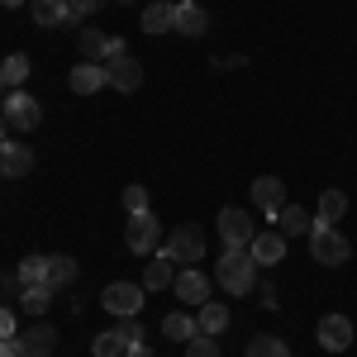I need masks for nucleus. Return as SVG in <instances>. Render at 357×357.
Segmentation results:
<instances>
[{
  "label": "nucleus",
  "instance_id": "bb28decb",
  "mask_svg": "<svg viewBox=\"0 0 357 357\" xmlns=\"http://www.w3.org/2000/svg\"><path fill=\"white\" fill-rule=\"evenodd\" d=\"M29 72H33L29 57L24 53H10L5 62H0V82H5V91H20V86L29 82Z\"/></svg>",
  "mask_w": 357,
  "mask_h": 357
},
{
  "label": "nucleus",
  "instance_id": "f3484780",
  "mask_svg": "<svg viewBox=\"0 0 357 357\" xmlns=\"http://www.w3.org/2000/svg\"><path fill=\"white\" fill-rule=\"evenodd\" d=\"M248 248H252L257 267H276V262L286 257V234H281V229H262V234H257Z\"/></svg>",
  "mask_w": 357,
  "mask_h": 357
},
{
  "label": "nucleus",
  "instance_id": "6ab92c4d",
  "mask_svg": "<svg viewBox=\"0 0 357 357\" xmlns=\"http://www.w3.org/2000/svg\"><path fill=\"white\" fill-rule=\"evenodd\" d=\"M176 281V267H172V257H167L162 248L148 257V267H143V291H167Z\"/></svg>",
  "mask_w": 357,
  "mask_h": 357
},
{
  "label": "nucleus",
  "instance_id": "6e6552de",
  "mask_svg": "<svg viewBox=\"0 0 357 357\" xmlns=\"http://www.w3.org/2000/svg\"><path fill=\"white\" fill-rule=\"evenodd\" d=\"M105 72H110V86H114V91H124V96L143 86V62H138L129 48H119V53L105 57Z\"/></svg>",
  "mask_w": 357,
  "mask_h": 357
},
{
  "label": "nucleus",
  "instance_id": "c9c22d12",
  "mask_svg": "<svg viewBox=\"0 0 357 357\" xmlns=\"http://www.w3.org/2000/svg\"><path fill=\"white\" fill-rule=\"evenodd\" d=\"M0 357H20V348H15V338H0Z\"/></svg>",
  "mask_w": 357,
  "mask_h": 357
},
{
  "label": "nucleus",
  "instance_id": "c756f323",
  "mask_svg": "<svg viewBox=\"0 0 357 357\" xmlns=\"http://www.w3.org/2000/svg\"><path fill=\"white\" fill-rule=\"evenodd\" d=\"M343 210H348V195H343V191H324V195H319V215H314V224L343 220Z\"/></svg>",
  "mask_w": 357,
  "mask_h": 357
},
{
  "label": "nucleus",
  "instance_id": "7ed1b4c3",
  "mask_svg": "<svg viewBox=\"0 0 357 357\" xmlns=\"http://www.w3.org/2000/svg\"><path fill=\"white\" fill-rule=\"evenodd\" d=\"M162 252L172 262H181V267H195V262L205 257V229H200V224H176V229L167 234Z\"/></svg>",
  "mask_w": 357,
  "mask_h": 357
},
{
  "label": "nucleus",
  "instance_id": "0eeeda50",
  "mask_svg": "<svg viewBox=\"0 0 357 357\" xmlns=\"http://www.w3.org/2000/svg\"><path fill=\"white\" fill-rule=\"evenodd\" d=\"M134 343H143V324H138V319H124V324H114V329L100 333L91 353H96V357H124Z\"/></svg>",
  "mask_w": 357,
  "mask_h": 357
},
{
  "label": "nucleus",
  "instance_id": "412c9836",
  "mask_svg": "<svg viewBox=\"0 0 357 357\" xmlns=\"http://www.w3.org/2000/svg\"><path fill=\"white\" fill-rule=\"evenodd\" d=\"M310 224H314V215L301 210V205H281V215H276V229L286 238H310Z\"/></svg>",
  "mask_w": 357,
  "mask_h": 357
},
{
  "label": "nucleus",
  "instance_id": "e433bc0d",
  "mask_svg": "<svg viewBox=\"0 0 357 357\" xmlns=\"http://www.w3.org/2000/svg\"><path fill=\"white\" fill-rule=\"evenodd\" d=\"M124 357H153V348H148V343H134V348H129Z\"/></svg>",
  "mask_w": 357,
  "mask_h": 357
},
{
  "label": "nucleus",
  "instance_id": "423d86ee",
  "mask_svg": "<svg viewBox=\"0 0 357 357\" xmlns=\"http://www.w3.org/2000/svg\"><path fill=\"white\" fill-rule=\"evenodd\" d=\"M143 281H110L105 291H100V305L110 310V314H119V319H138V310H143Z\"/></svg>",
  "mask_w": 357,
  "mask_h": 357
},
{
  "label": "nucleus",
  "instance_id": "2f4dec72",
  "mask_svg": "<svg viewBox=\"0 0 357 357\" xmlns=\"http://www.w3.org/2000/svg\"><path fill=\"white\" fill-rule=\"evenodd\" d=\"M186 357H220V343L210 333H195L191 343H186Z\"/></svg>",
  "mask_w": 357,
  "mask_h": 357
},
{
  "label": "nucleus",
  "instance_id": "5701e85b",
  "mask_svg": "<svg viewBox=\"0 0 357 357\" xmlns=\"http://www.w3.org/2000/svg\"><path fill=\"white\" fill-rule=\"evenodd\" d=\"M195 324H200V333H210V338L224 333L229 329V305L224 301H205L200 310H195Z\"/></svg>",
  "mask_w": 357,
  "mask_h": 357
},
{
  "label": "nucleus",
  "instance_id": "4be33fe9",
  "mask_svg": "<svg viewBox=\"0 0 357 357\" xmlns=\"http://www.w3.org/2000/svg\"><path fill=\"white\" fill-rule=\"evenodd\" d=\"M53 286H48V281H38V286H20V310H24V314H33V319H43V314H48V305H53Z\"/></svg>",
  "mask_w": 357,
  "mask_h": 357
},
{
  "label": "nucleus",
  "instance_id": "4468645a",
  "mask_svg": "<svg viewBox=\"0 0 357 357\" xmlns=\"http://www.w3.org/2000/svg\"><path fill=\"white\" fill-rule=\"evenodd\" d=\"M15 348H20V357H53L57 333L48 324H29V329L15 333Z\"/></svg>",
  "mask_w": 357,
  "mask_h": 357
},
{
  "label": "nucleus",
  "instance_id": "aec40b11",
  "mask_svg": "<svg viewBox=\"0 0 357 357\" xmlns=\"http://www.w3.org/2000/svg\"><path fill=\"white\" fill-rule=\"evenodd\" d=\"M29 15H33L38 29H57V24H67L72 0H29Z\"/></svg>",
  "mask_w": 357,
  "mask_h": 357
},
{
  "label": "nucleus",
  "instance_id": "dca6fc26",
  "mask_svg": "<svg viewBox=\"0 0 357 357\" xmlns=\"http://www.w3.org/2000/svg\"><path fill=\"white\" fill-rule=\"evenodd\" d=\"M67 86H72L77 96H96L100 86H110V72H105V62H82V67H72Z\"/></svg>",
  "mask_w": 357,
  "mask_h": 357
},
{
  "label": "nucleus",
  "instance_id": "79ce46f5",
  "mask_svg": "<svg viewBox=\"0 0 357 357\" xmlns=\"http://www.w3.org/2000/svg\"><path fill=\"white\" fill-rule=\"evenodd\" d=\"M167 5H181V0H167Z\"/></svg>",
  "mask_w": 357,
  "mask_h": 357
},
{
  "label": "nucleus",
  "instance_id": "72a5a7b5",
  "mask_svg": "<svg viewBox=\"0 0 357 357\" xmlns=\"http://www.w3.org/2000/svg\"><path fill=\"white\" fill-rule=\"evenodd\" d=\"M15 310H5V305H0V338H15Z\"/></svg>",
  "mask_w": 357,
  "mask_h": 357
},
{
  "label": "nucleus",
  "instance_id": "58836bf2",
  "mask_svg": "<svg viewBox=\"0 0 357 357\" xmlns=\"http://www.w3.org/2000/svg\"><path fill=\"white\" fill-rule=\"evenodd\" d=\"M5 138H10V124H5V114H0V143H5Z\"/></svg>",
  "mask_w": 357,
  "mask_h": 357
},
{
  "label": "nucleus",
  "instance_id": "f257e3e1",
  "mask_svg": "<svg viewBox=\"0 0 357 357\" xmlns=\"http://www.w3.org/2000/svg\"><path fill=\"white\" fill-rule=\"evenodd\" d=\"M215 281L229 296L257 291V257H252V248H224V257L215 262Z\"/></svg>",
  "mask_w": 357,
  "mask_h": 357
},
{
  "label": "nucleus",
  "instance_id": "f704fd0d",
  "mask_svg": "<svg viewBox=\"0 0 357 357\" xmlns=\"http://www.w3.org/2000/svg\"><path fill=\"white\" fill-rule=\"evenodd\" d=\"M257 296H262V305H267V310H276V291L267 286V281H257Z\"/></svg>",
  "mask_w": 357,
  "mask_h": 357
},
{
  "label": "nucleus",
  "instance_id": "9b49d317",
  "mask_svg": "<svg viewBox=\"0 0 357 357\" xmlns=\"http://www.w3.org/2000/svg\"><path fill=\"white\" fill-rule=\"evenodd\" d=\"M281 205H286V181H281V176H257V181H252V210L267 215V220H276Z\"/></svg>",
  "mask_w": 357,
  "mask_h": 357
},
{
  "label": "nucleus",
  "instance_id": "9d476101",
  "mask_svg": "<svg viewBox=\"0 0 357 357\" xmlns=\"http://www.w3.org/2000/svg\"><path fill=\"white\" fill-rule=\"evenodd\" d=\"M77 48H82V62H105L110 53H119L124 48V38H114V33H105V29H77Z\"/></svg>",
  "mask_w": 357,
  "mask_h": 357
},
{
  "label": "nucleus",
  "instance_id": "2eb2a0df",
  "mask_svg": "<svg viewBox=\"0 0 357 357\" xmlns=\"http://www.w3.org/2000/svg\"><path fill=\"white\" fill-rule=\"evenodd\" d=\"M33 162H38V158H33V148H29V143H15V138H5V143H0V172H5V176H29Z\"/></svg>",
  "mask_w": 357,
  "mask_h": 357
},
{
  "label": "nucleus",
  "instance_id": "4c0bfd02",
  "mask_svg": "<svg viewBox=\"0 0 357 357\" xmlns=\"http://www.w3.org/2000/svg\"><path fill=\"white\" fill-rule=\"evenodd\" d=\"M0 5H5V10H20V5H29V0H0Z\"/></svg>",
  "mask_w": 357,
  "mask_h": 357
},
{
  "label": "nucleus",
  "instance_id": "20e7f679",
  "mask_svg": "<svg viewBox=\"0 0 357 357\" xmlns=\"http://www.w3.org/2000/svg\"><path fill=\"white\" fill-rule=\"evenodd\" d=\"M124 243H129V252H138V257H153L158 243H162V224H158V215H153V210L129 215V224H124Z\"/></svg>",
  "mask_w": 357,
  "mask_h": 357
},
{
  "label": "nucleus",
  "instance_id": "a19ab883",
  "mask_svg": "<svg viewBox=\"0 0 357 357\" xmlns=\"http://www.w3.org/2000/svg\"><path fill=\"white\" fill-rule=\"evenodd\" d=\"M0 100H5V82H0Z\"/></svg>",
  "mask_w": 357,
  "mask_h": 357
},
{
  "label": "nucleus",
  "instance_id": "f03ea898",
  "mask_svg": "<svg viewBox=\"0 0 357 357\" xmlns=\"http://www.w3.org/2000/svg\"><path fill=\"white\" fill-rule=\"evenodd\" d=\"M310 257L319 267H343L353 257V243L333 229V224H310Z\"/></svg>",
  "mask_w": 357,
  "mask_h": 357
},
{
  "label": "nucleus",
  "instance_id": "b1692460",
  "mask_svg": "<svg viewBox=\"0 0 357 357\" xmlns=\"http://www.w3.org/2000/svg\"><path fill=\"white\" fill-rule=\"evenodd\" d=\"M138 24H143V33H167V29H176V5H167V0L148 5Z\"/></svg>",
  "mask_w": 357,
  "mask_h": 357
},
{
  "label": "nucleus",
  "instance_id": "39448f33",
  "mask_svg": "<svg viewBox=\"0 0 357 357\" xmlns=\"http://www.w3.org/2000/svg\"><path fill=\"white\" fill-rule=\"evenodd\" d=\"M0 114H5V124L15 129V134H29V129H38V100L29 96V91H5V100H0Z\"/></svg>",
  "mask_w": 357,
  "mask_h": 357
},
{
  "label": "nucleus",
  "instance_id": "c85d7f7f",
  "mask_svg": "<svg viewBox=\"0 0 357 357\" xmlns=\"http://www.w3.org/2000/svg\"><path fill=\"white\" fill-rule=\"evenodd\" d=\"M248 357H291V348L281 338H272V333H252L248 338Z\"/></svg>",
  "mask_w": 357,
  "mask_h": 357
},
{
  "label": "nucleus",
  "instance_id": "a878e982",
  "mask_svg": "<svg viewBox=\"0 0 357 357\" xmlns=\"http://www.w3.org/2000/svg\"><path fill=\"white\" fill-rule=\"evenodd\" d=\"M162 333L172 338V343H191L195 333H200V324H195V314H186V310H172L162 319Z\"/></svg>",
  "mask_w": 357,
  "mask_h": 357
},
{
  "label": "nucleus",
  "instance_id": "a211bd4d",
  "mask_svg": "<svg viewBox=\"0 0 357 357\" xmlns=\"http://www.w3.org/2000/svg\"><path fill=\"white\" fill-rule=\"evenodd\" d=\"M176 33H186V38H205V33H210V15H205L195 0H181V5H176Z\"/></svg>",
  "mask_w": 357,
  "mask_h": 357
},
{
  "label": "nucleus",
  "instance_id": "393cba45",
  "mask_svg": "<svg viewBox=\"0 0 357 357\" xmlns=\"http://www.w3.org/2000/svg\"><path fill=\"white\" fill-rule=\"evenodd\" d=\"M48 286H53V291H67V286H77V257H67V252H53V257H48Z\"/></svg>",
  "mask_w": 357,
  "mask_h": 357
},
{
  "label": "nucleus",
  "instance_id": "f8f14e48",
  "mask_svg": "<svg viewBox=\"0 0 357 357\" xmlns=\"http://www.w3.org/2000/svg\"><path fill=\"white\" fill-rule=\"evenodd\" d=\"M314 338H319V348H329V353H348V348H353V319H348V314H324L319 329H314Z\"/></svg>",
  "mask_w": 357,
  "mask_h": 357
},
{
  "label": "nucleus",
  "instance_id": "ea45409f",
  "mask_svg": "<svg viewBox=\"0 0 357 357\" xmlns=\"http://www.w3.org/2000/svg\"><path fill=\"white\" fill-rule=\"evenodd\" d=\"M114 5H134V0H114Z\"/></svg>",
  "mask_w": 357,
  "mask_h": 357
},
{
  "label": "nucleus",
  "instance_id": "ddd939ff",
  "mask_svg": "<svg viewBox=\"0 0 357 357\" xmlns=\"http://www.w3.org/2000/svg\"><path fill=\"white\" fill-rule=\"evenodd\" d=\"M172 291H176L181 305H195V310H200V305L210 301V276L200 272V267H181L176 281H172Z\"/></svg>",
  "mask_w": 357,
  "mask_h": 357
},
{
  "label": "nucleus",
  "instance_id": "cd10ccee",
  "mask_svg": "<svg viewBox=\"0 0 357 357\" xmlns=\"http://www.w3.org/2000/svg\"><path fill=\"white\" fill-rule=\"evenodd\" d=\"M15 281H20V286H38V281H48V257H43V252L24 257L20 272H15Z\"/></svg>",
  "mask_w": 357,
  "mask_h": 357
},
{
  "label": "nucleus",
  "instance_id": "7c9ffc66",
  "mask_svg": "<svg viewBox=\"0 0 357 357\" xmlns=\"http://www.w3.org/2000/svg\"><path fill=\"white\" fill-rule=\"evenodd\" d=\"M119 200H124V215H143L148 210V186H129Z\"/></svg>",
  "mask_w": 357,
  "mask_h": 357
},
{
  "label": "nucleus",
  "instance_id": "1a4fd4ad",
  "mask_svg": "<svg viewBox=\"0 0 357 357\" xmlns=\"http://www.w3.org/2000/svg\"><path fill=\"white\" fill-rule=\"evenodd\" d=\"M220 238H224V248H248L257 238V224L248 220L238 205H224L220 210Z\"/></svg>",
  "mask_w": 357,
  "mask_h": 357
},
{
  "label": "nucleus",
  "instance_id": "473e14b6",
  "mask_svg": "<svg viewBox=\"0 0 357 357\" xmlns=\"http://www.w3.org/2000/svg\"><path fill=\"white\" fill-rule=\"evenodd\" d=\"M100 5H105V0H72V15H77V20H91V15H96V10H100Z\"/></svg>",
  "mask_w": 357,
  "mask_h": 357
}]
</instances>
